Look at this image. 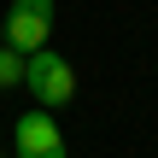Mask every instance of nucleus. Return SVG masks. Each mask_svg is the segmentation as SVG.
<instances>
[{
	"instance_id": "obj_4",
	"label": "nucleus",
	"mask_w": 158,
	"mask_h": 158,
	"mask_svg": "<svg viewBox=\"0 0 158 158\" xmlns=\"http://www.w3.org/2000/svg\"><path fill=\"white\" fill-rule=\"evenodd\" d=\"M18 82H23V53L0 47V88H18Z\"/></svg>"
},
{
	"instance_id": "obj_5",
	"label": "nucleus",
	"mask_w": 158,
	"mask_h": 158,
	"mask_svg": "<svg viewBox=\"0 0 158 158\" xmlns=\"http://www.w3.org/2000/svg\"><path fill=\"white\" fill-rule=\"evenodd\" d=\"M0 47H6V41H0Z\"/></svg>"
},
{
	"instance_id": "obj_3",
	"label": "nucleus",
	"mask_w": 158,
	"mask_h": 158,
	"mask_svg": "<svg viewBox=\"0 0 158 158\" xmlns=\"http://www.w3.org/2000/svg\"><path fill=\"white\" fill-rule=\"evenodd\" d=\"M12 141H18V158H70V152H64V135H59V123H53V111H41V106L18 117Z\"/></svg>"
},
{
	"instance_id": "obj_1",
	"label": "nucleus",
	"mask_w": 158,
	"mask_h": 158,
	"mask_svg": "<svg viewBox=\"0 0 158 158\" xmlns=\"http://www.w3.org/2000/svg\"><path fill=\"white\" fill-rule=\"evenodd\" d=\"M23 88L35 94V106H41V111H59V106H70V100H76V70H70L53 47H41V53H29V59H23Z\"/></svg>"
},
{
	"instance_id": "obj_2",
	"label": "nucleus",
	"mask_w": 158,
	"mask_h": 158,
	"mask_svg": "<svg viewBox=\"0 0 158 158\" xmlns=\"http://www.w3.org/2000/svg\"><path fill=\"white\" fill-rule=\"evenodd\" d=\"M47 35H53V0H12V12L0 18V41L23 59L41 53Z\"/></svg>"
}]
</instances>
